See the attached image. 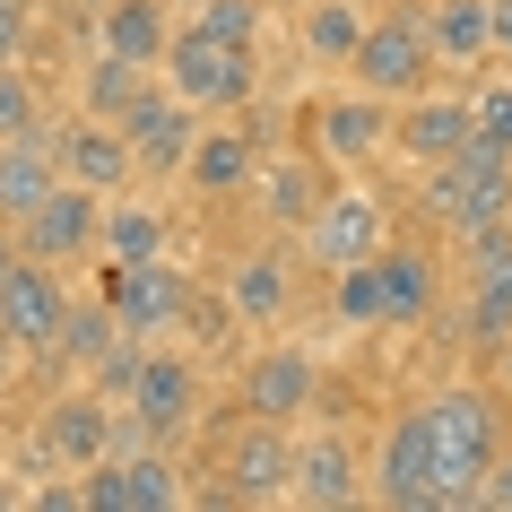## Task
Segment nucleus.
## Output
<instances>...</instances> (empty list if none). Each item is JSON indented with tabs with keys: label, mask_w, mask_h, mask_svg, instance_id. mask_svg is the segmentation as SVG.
Listing matches in <instances>:
<instances>
[{
	"label": "nucleus",
	"mask_w": 512,
	"mask_h": 512,
	"mask_svg": "<svg viewBox=\"0 0 512 512\" xmlns=\"http://www.w3.org/2000/svg\"><path fill=\"white\" fill-rule=\"evenodd\" d=\"M426 35H434V61H486L495 53V18H486V0H434L426 9Z\"/></svg>",
	"instance_id": "nucleus-21"
},
{
	"label": "nucleus",
	"mask_w": 512,
	"mask_h": 512,
	"mask_svg": "<svg viewBox=\"0 0 512 512\" xmlns=\"http://www.w3.org/2000/svg\"><path fill=\"white\" fill-rule=\"evenodd\" d=\"M426 417H434V512L478 504L486 469L504 460L512 417L495 408V391H486V382H452V391H434Z\"/></svg>",
	"instance_id": "nucleus-1"
},
{
	"label": "nucleus",
	"mask_w": 512,
	"mask_h": 512,
	"mask_svg": "<svg viewBox=\"0 0 512 512\" xmlns=\"http://www.w3.org/2000/svg\"><path fill=\"white\" fill-rule=\"evenodd\" d=\"M330 304H339V322H356V330L382 322V252H374V261H348V270H339V296H330Z\"/></svg>",
	"instance_id": "nucleus-30"
},
{
	"label": "nucleus",
	"mask_w": 512,
	"mask_h": 512,
	"mask_svg": "<svg viewBox=\"0 0 512 512\" xmlns=\"http://www.w3.org/2000/svg\"><path fill=\"white\" fill-rule=\"evenodd\" d=\"M426 209L443 217L452 235H469V226H486V217H512V148L469 139L460 157L426 165Z\"/></svg>",
	"instance_id": "nucleus-2"
},
{
	"label": "nucleus",
	"mask_w": 512,
	"mask_h": 512,
	"mask_svg": "<svg viewBox=\"0 0 512 512\" xmlns=\"http://www.w3.org/2000/svg\"><path fill=\"white\" fill-rule=\"evenodd\" d=\"M252 165H261L252 131H200V148H191V191L226 200V191H243V183H252Z\"/></svg>",
	"instance_id": "nucleus-22"
},
{
	"label": "nucleus",
	"mask_w": 512,
	"mask_h": 512,
	"mask_svg": "<svg viewBox=\"0 0 512 512\" xmlns=\"http://www.w3.org/2000/svg\"><path fill=\"white\" fill-rule=\"evenodd\" d=\"M226 478H235V495H287V478H296V452H287V434H278V417H252L235 443V460H226Z\"/></svg>",
	"instance_id": "nucleus-17"
},
{
	"label": "nucleus",
	"mask_w": 512,
	"mask_h": 512,
	"mask_svg": "<svg viewBox=\"0 0 512 512\" xmlns=\"http://www.w3.org/2000/svg\"><path fill=\"white\" fill-rule=\"evenodd\" d=\"M183 9H200V0H183Z\"/></svg>",
	"instance_id": "nucleus-43"
},
{
	"label": "nucleus",
	"mask_w": 512,
	"mask_h": 512,
	"mask_svg": "<svg viewBox=\"0 0 512 512\" xmlns=\"http://www.w3.org/2000/svg\"><path fill=\"white\" fill-rule=\"evenodd\" d=\"M27 53V0H0V61Z\"/></svg>",
	"instance_id": "nucleus-37"
},
{
	"label": "nucleus",
	"mask_w": 512,
	"mask_h": 512,
	"mask_svg": "<svg viewBox=\"0 0 512 512\" xmlns=\"http://www.w3.org/2000/svg\"><path fill=\"white\" fill-rule=\"evenodd\" d=\"M105 53L139 61V70H165V53H174L165 0H105Z\"/></svg>",
	"instance_id": "nucleus-18"
},
{
	"label": "nucleus",
	"mask_w": 512,
	"mask_h": 512,
	"mask_svg": "<svg viewBox=\"0 0 512 512\" xmlns=\"http://www.w3.org/2000/svg\"><path fill=\"white\" fill-rule=\"evenodd\" d=\"M113 252V261H157L165 252V217L157 209H139V200H113L105 209V235H96Z\"/></svg>",
	"instance_id": "nucleus-25"
},
{
	"label": "nucleus",
	"mask_w": 512,
	"mask_h": 512,
	"mask_svg": "<svg viewBox=\"0 0 512 512\" xmlns=\"http://www.w3.org/2000/svg\"><path fill=\"white\" fill-rule=\"evenodd\" d=\"M382 243H391V209H382L374 191H322V209L304 217V261H322V270H348V261H374Z\"/></svg>",
	"instance_id": "nucleus-6"
},
{
	"label": "nucleus",
	"mask_w": 512,
	"mask_h": 512,
	"mask_svg": "<svg viewBox=\"0 0 512 512\" xmlns=\"http://www.w3.org/2000/svg\"><path fill=\"white\" fill-rule=\"evenodd\" d=\"M495 382H504V400H512V330L495 339Z\"/></svg>",
	"instance_id": "nucleus-40"
},
{
	"label": "nucleus",
	"mask_w": 512,
	"mask_h": 512,
	"mask_svg": "<svg viewBox=\"0 0 512 512\" xmlns=\"http://www.w3.org/2000/svg\"><path fill=\"white\" fill-rule=\"evenodd\" d=\"M191 27L226 35V44H261V0H200V18Z\"/></svg>",
	"instance_id": "nucleus-34"
},
{
	"label": "nucleus",
	"mask_w": 512,
	"mask_h": 512,
	"mask_svg": "<svg viewBox=\"0 0 512 512\" xmlns=\"http://www.w3.org/2000/svg\"><path fill=\"white\" fill-rule=\"evenodd\" d=\"M44 460H61V469H96V460L113 452V400H53V417H44Z\"/></svg>",
	"instance_id": "nucleus-15"
},
{
	"label": "nucleus",
	"mask_w": 512,
	"mask_h": 512,
	"mask_svg": "<svg viewBox=\"0 0 512 512\" xmlns=\"http://www.w3.org/2000/svg\"><path fill=\"white\" fill-rule=\"evenodd\" d=\"M486 18H495V53H512V0H486Z\"/></svg>",
	"instance_id": "nucleus-39"
},
{
	"label": "nucleus",
	"mask_w": 512,
	"mask_h": 512,
	"mask_svg": "<svg viewBox=\"0 0 512 512\" xmlns=\"http://www.w3.org/2000/svg\"><path fill=\"white\" fill-rule=\"evenodd\" d=\"M478 139V96H408V113H400V148L417 165H443V157H460Z\"/></svg>",
	"instance_id": "nucleus-12"
},
{
	"label": "nucleus",
	"mask_w": 512,
	"mask_h": 512,
	"mask_svg": "<svg viewBox=\"0 0 512 512\" xmlns=\"http://www.w3.org/2000/svg\"><path fill=\"white\" fill-rule=\"evenodd\" d=\"M313 131H322V157H339V165H365V157L382 148V139H400V122H391V96L356 87V96H330V105L313 113Z\"/></svg>",
	"instance_id": "nucleus-11"
},
{
	"label": "nucleus",
	"mask_w": 512,
	"mask_h": 512,
	"mask_svg": "<svg viewBox=\"0 0 512 512\" xmlns=\"http://www.w3.org/2000/svg\"><path fill=\"white\" fill-rule=\"evenodd\" d=\"M478 504H495V512H512V452L486 469V486H478Z\"/></svg>",
	"instance_id": "nucleus-38"
},
{
	"label": "nucleus",
	"mask_w": 512,
	"mask_h": 512,
	"mask_svg": "<svg viewBox=\"0 0 512 512\" xmlns=\"http://www.w3.org/2000/svg\"><path fill=\"white\" fill-rule=\"evenodd\" d=\"M9 356H27V348H18V339H9V330H0V374H9Z\"/></svg>",
	"instance_id": "nucleus-41"
},
{
	"label": "nucleus",
	"mask_w": 512,
	"mask_h": 512,
	"mask_svg": "<svg viewBox=\"0 0 512 512\" xmlns=\"http://www.w3.org/2000/svg\"><path fill=\"white\" fill-rule=\"evenodd\" d=\"M96 235H105V191H87V183H61L35 217H18V243L35 261H79Z\"/></svg>",
	"instance_id": "nucleus-9"
},
{
	"label": "nucleus",
	"mask_w": 512,
	"mask_h": 512,
	"mask_svg": "<svg viewBox=\"0 0 512 512\" xmlns=\"http://www.w3.org/2000/svg\"><path fill=\"white\" fill-rule=\"evenodd\" d=\"M382 322H400V330L434 322V261H426V252H408V243L382 252Z\"/></svg>",
	"instance_id": "nucleus-19"
},
{
	"label": "nucleus",
	"mask_w": 512,
	"mask_h": 512,
	"mask_svg": "<svg viewBox=\"0 0 512 512\" xmlns=\"http://www.w3.org/2000/svg\"><path fill=\"white\" fill-rule=\"evenodd\" d=\"M105 304H113V322L131 330V339H165V330L200 304V287H191V270H174V261L157 252V261H113L105 270Z\"/></svg>",
	"instance_id": "nucleus-4"
},
{
	"label": "nucleus",
	"mask_w": 512,
	"mask_h": 512,
	"mask_svg": "<svg viewBox=\"0 0 512 512\" xmlns=\"http://www.w3.org/2000/svg\"><path fill=\"white\" fill-rule=\"evenodd\" d=\"M113 304H87V313H70V330H61V356L70 365H105V348H113Z\"/></svg>",
	"instance_id": "nucleus-31"
},
{
	"label": "nucleus",
	"mask_w": 512,
	"mask_h": 512,
	"mask_svg": "<svg viewBox=\"0 0 512 512\" xmlns=\"http://www.w3.org/2000/svg\"><path fill=\"white\" fill-rule=\"evenodd\" d=\"M287 495H296V504H322V512L356 504V460H348V443H330V434H322V443H304Z\"/></svg>",
	"instance_id": "nucleus-20"
},
{
	"label": "nucleus",
	"mask_w": 512,
	"mask_h": 512,
	"mask_svg": "<svg viewBox=\"0 0 512 512\" xmlns=\"http://www.w3.org/2000/svg\"><path fill=\"white\" fill-rule=\"evenodd\" d=\"M374 495L391 512H434V417L426 408H400L391 434L374 452Z\"/></svg>",
	"instance_id": "nucleus-7"
},
{
	"label": "nucleus",
	"mask_w": 512,
	"mask_h": 512,
	"mask_svg": "<svg viewBox=\"0 0 512 512\" xmlns=\"http://www.w3.org/2000/svg\"><path fill=\"white\" fill-rule=\"evenodd\" d=\"M243 408L252 417H296V408H313V356L304 348H270V356H252V374H243Z\"/></svg>",
	"instance_id": "nucleus-16"
},
{
	"label": "nucleus",
	"mask_w": 512,
	"mask_h": 512,
	"mask_svg": "<svg viewBox=\"0 0 512 512\" xmlns=\"http://www.w3.org/2000/svg\"><path fill=\"white\" fill-rule=\"evenodd\" d=\"M139 96H148V70L96 44V61H87V79H79V105L96 113V122H122V113L139 105Z\"/></svg>",
	"instance_id": "nucleus-23"
},
{
	"label": "nucleus",
	"mask_w": 512,
	"mask_h": 512,
	"mask_svg": "<svg viewBox=\"0 0 512 512\" xmlns=\"http://www.w3.org/2000/svg\"><path fill=\"white\" fill-rule=\"evenodd\" d=\"M504 261H512V217H486V226H469V235H460V270H469V278L504 270Z\"/></svg>",
	"instance_id": "nucleus-32"
},
{
	"label": "nucleus",
	"mask_w": 512,
	"mask_h": 512,
	"mask_svg": "<svg viewBox=\"0 0 512 512\" xmlns=\"http://www.w3.org/2000/svg\"><path fill=\"white\" fill-rule=\"evenodd\" d=\"M79 9H105V0H79Z\"/></svg>",
	"instance_id": "nucleus-42"
},
{
	"label": "nucleus",
	"mask_w": 512,
	"mask_h": 512,
	"mask_svg": "<svg viewBox=\"0 0 512 512\" xmlns=\"http://www.w3.org/2000/svg\"><path fill=\"white\" fill-rule=\"evenodd\" d=\"M0 330L18 339L27 356H44V348H61V330H70V296H61V278H53V261H18V270L0 278Z\"/></svg>",
	"instance_id": "nucleus-8"
},
{
	"label": "nucleus",
	"mask_w": 512,
	"mask_h": 512,
	"mask_svg": "<svg viewBox=\"0 0 512 512\" xmlns=\"http://www.w3.org/2000/svg\"><path fill=\"white\" fill-rule=\"evenodd\" d=\"M504 452H512V434H504Z\"/></svg>",
	"instance_id": "nucleus-44"
},
{
	"label": "nucleus",
	"mask_w": 512,
	"mask_h": 512,
	"mask_svg": "<svg viewBox=\"0 0 512 512\" xmlns=\"http://www.w3.org/2000/svg\"><path fill=\"white\" fill-rule=\"evenodd\" d=\"M61 165H70V183H87V191H122V183H131V165H139V148H131L122 122L79 113V122L61 131Z\"/></svg>",
	"instance_id": "nucleus-13"
},
{
	"label": "nucleus",
	"mask_w": 512,
	"mask_h": 512,
	"mask_svg": "<svg viewBox=\"0 0 512 512\" xmlns=\"http://www.w3.org/2000/svg\"><path fill=\"white\" fill-rule=\"evenodd\" d=\"M226 304H235V322H278V313H287V261H278V252H252V261H235V278H226Z\"/></svg>",
	"instance_id": "nucleus-24"
},
{
	"label": "nucleus",
	"mask_w": 512,
	"mask_h": 512,
	"mask_svg": "<svg viewBox=\"0 0 512 512\" xmlns=\"http://www.w3.org/2000/svg\"><path fill=\"white\" fill-rule=\"evenodd\" d=\"M191 408H200V374H191L183 356H148V365H139V391H131V417L157 434V443H174V434L191 426Z\"/></svg>",
	"instance_id": "nucleus-14"
},
{
	"label": "nucleus",
	"mask_w": 512,
	"mask_h": 512,
	"mask_svg": "<svg viewBox=\"0 0 512 512\" xmlns=\"http://www.w3.org/2000/svg\"><path fill=\"white\" fill-rule=\"evenodd\" d=\"M322 174H313V165H278V174H270V217H287V226H304V217H313V209H322Z\"/></svg>",
	"instance_id": "nucleus-29"
},
{
	"label": "nucleus",
	"mask_w": 512,
	"mask_h": 512,
	"mask_svg": "<svg viewBox=\"0 0 512 512\" xmlns=\"http://www.w3.org/2000/svg\"><path fill=\"white\" fill-rule=\"evenodd\" d=\"M460 330H469V348H495V339L512 330V261H504V270H486V278H478V296H469Z\"/></svg>",
	"instance_id": "nucleus-26"
},
{
	"label": "nucleus",
	"mask_w": 512,
	"mask_h": 512,
	"mask_svg": "<svg viewBox=\"0 0 512 512\" xmlns=\"http://www.w3.org/2000/svg\"><path fill=\"white\" fill-rule=\"evenodd\" d=\"M356 87H374V96H391V105H408V96H426V70H434V35H426V9H400V18H382V27H365V44H356Z\"/></svg>",
	"instance_id": "nucleus-5"
},
{
	"label": "nucleus",
	"mask_w": 512,
	"mask_h": 512,
	"mask_svg": "<svg viewBox=\"0 0 512 512\" xmlns=\"http://www.w3.org/2000/svg\"><path fill=\"white\" fill-rule=\"evenodd\" d=\"M131 469V512H174L183 504V478H174V460L165 452H113Z\"/></svg>",
	"instance_id": "nucleus-27"
},
{
	"label": "nucleus",
	"mask_w": 512,
	"mask_h": 512,
	"mask_svg": "<svg viewBox=\"0 0 512 512\" xmlns=\"http://www.w3.org/2000/svg\"><path fill=\"white\" fill-rule=\"evenodd\" d=\"M304 44H313V61H356V44H365V18H356L348 0H322V9L304 18Z\"/></svg>",
	"instance_id": "nucleus-28"
},
{
	"label": "nucleus",
	"mask_w": 512,
	"mask_h": 512,
	"mask_svg": "<svg viewBox=\"0 0 512 512\" xmlns=\"http://www.w3.org/2000/svg\"><path fill=\"white\" fill-rule=\"evenodd\" d=\"M139 365H148V348H139L131 330H122V339H113V348H105V365H96V391H105V400H122V408H131V391H139Z\"/></svg>",
	"instance_id": "nucleus-33"
},
{
	"label": "nucleus",
	"mask_w": 512,
	"mask_h": 512,
	"mask_svg": "<svg viewBox=\"0 0 512 512\" xmlns=\"http://www.w3.org/2000/svg\"><path fill=\"white\" fill-rule=\"evenodd\" d=\"M165 87L200 113H235L252 96V44H226L209 27H183L174 35V53H165Z\"/></svg>",
	"instance_id": "nucleus-3"
},
{
	"label": "nucleus",
	"mask_w": 512,
	"mask_h": 512,
	"mask_svg": "<svg viewBox=\"0 0 512 512\" xmlns=\"http://www.w3.org/2000/svg\"><path fill=\"white\" fill-rule=\"evenodd\" d=\"M191 113H200V105H183L174 87H148V96H139V105L122 113V131H131L139 165H157V174H191V148H200Z\"/></svg>",
	"instance_id": "nucleus-10"
},
{
	"label": "nucleus",
	"mask_w": 512,
	"mask_h": 512,
	"mask_svg": "<svg viewBox=\"0 0 512 512\" xmlns=\"http://www.w3.org/2000/svg\"><path fill=\"white\" fill-rule=\"evenodd\" d=\"M35 122H44V113H35V87L18 79V70H9V61H0V139H18V131H35Z\"/></svg>",
	"instance_id": "nucleus-35"
},
{
	"label": "nucleus",
	"mask_w": 512,
	"mask_h": 512,
	"mask_svg": "<svg viewBox=\"0 0 512 512\" xmlns=\"http://www.w3.org/2000/svg\"><path fill=\"white\" fill-rule=\"evenodd\" d=\"M478 139H495V148H512V70L495 87H478Z\"/></svg>",
	"instance_id": "nucleus-36"
}]
</instances>
